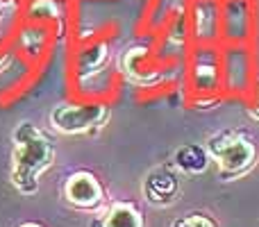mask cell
Instances as JSON below:
<instances>
[{
	"label": "cell",
	"instance_id": "cell-7",
	"mask_svg": "<svg viewBox=\"0 0 259 227\" xmlns=\"http://www.w3.org/2000/svg\"><path fill=\"white\" fill-rule=\"evenodd\" d=\"M100 227H143V216L132 202H116L109 207Z\"/></svg>",
	"mask_w": 259,
	"mask_h": 227
},
{
	"label": "cell",
	"instance_id": "cell-8",
	"mask_svg": "<svg viewBox=\"0 0 259 227\" xmlns=\"http://www.w3.org/2000/svg\"><path fill=\"white\" fill-rule=\"evenodd\" d=\"M173 227H216V223L205 214H189L184 218H178Z\"/></svg>",
	"mask_w": 259,
	"mask_h": 227
},
{
	"label": "cell",
	"instance_id": "cell-10",
	"mask_svg": "<svg viewBox=\"0 0 259 227\" xmlns=\"http://www.w3.org/2000/svg\"><path fill=\"white\" fill-rule=\"evenodd\" d=\"M21 227H41V225H36V223H25V225H21Z\"/></svg>",
	"mask_w": 259,
	"mask_h": 227
},
{
	"label": "cell",
	"instance_id": "cell-3",
	"mask_svg": "<svg viewBox=\"0 0 259 227\" xmlns=\"http://www.w3.org/2000/svg\"><path fill=\"white\" fill-rule=\"evenodd\" d=\"M50 120L64 134H84L107 120V109L103 105H64L55 109Z\"/></svg>",
	"mask_w": 259,
	"mask_h": 227
},
{
	"label": "cell",
	"instance_id": "cell-5",
	"mask_svg": "<svg viewBox=\"0 0 259 227\" xmlns=\"http://www.w3.org/2000/svg\"><path fill=\"white\" fill-rule=\"evenodd\" d=\"M143 196L150 205H170L180 196V182L170 170H155L143 182Z\"/></svg>",
	"mask_w": 259,
	"mask_h": 227
},
{
	"label": "cell",
	"instance_id": "cell-1",
	"mask_svg": "<svg viewBox=\"0 0 259 227\" xmlns=\"http://www.w3.org/2000/svg\"><path fill=\"white\" fill-rule=\"evenodd\" d=\"M53 164V146L32 125H21L16 132L12 182L21 193H34L36 177Z\"/></svg>",
	"mask_w": 259,
	"mask_h": 227
},
{
	"label": "cell",
	"instance_id": "cell-9",
	"mask_svg": "<svg viewBox=\"0 0 259 227\" xmlns=\"http://www.w3.org/2000/svg\"><path fill=\"white\" fill-rule=\"evenodd\" d=\"M105 55H107V48H105V46H94L91 50H87V53L82 55V68L87 66V71H89V68L100 66Z\"/></svg>",
	"mask_w": 259,
	"mask_h": 227
},
{
	"label": "cell",
	"instance_id": "cell-2",
	"mask_svg": "<svg viewBox=\"0 0 259 227\" xmlns=\"http://www.w3.org/2000/svg\"><path fill=\"white\" fill-rule=\"evenodd\" d=\"M207 152L219 164L221 173L237 177L250 170L257 161V148L246 134L225 129L207 141Z\"/></svg>",
	"mask_w": 259,
	"mask_h": 227
},
{
	"label": "cell",
	"instance_id": "cell-4",
	"mask_svg": "<svg viewBox=\"0 0 259 227\" xmlns=\"http://www.w3.org/2000/svg\"><path fill=\"white\" fill-rule=\"evenodd\" d=\"M64 196L77 209H96L103 202V187L91 173H73L64 187Z\"/></svg>",
	"mask_w": 259,
	"mask_h": 227
},
{
	"label": "cell",
	"instance_id": "cell-6",
	"mask_svg": "<svg viewBox=\"0 0 259 227\" xmlns=\"http://www.w3.org/2000/svg\"><path fill=\"white\" fill-rule=\"evenodd\" d=\"M209 161H211V157H209V152H207V148L196 146V143L182 146L175 152V166H178V170H182V173H187V175L205 173Z\"/></svg>",
	"mask_w": 259,
	"mask_h": 227
}]
</instances>
